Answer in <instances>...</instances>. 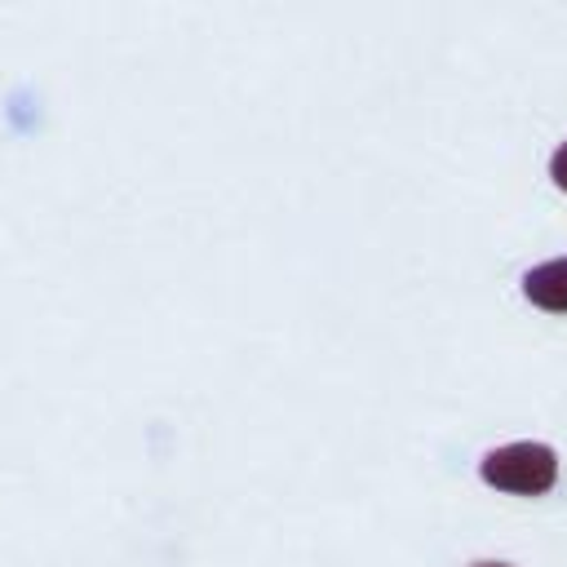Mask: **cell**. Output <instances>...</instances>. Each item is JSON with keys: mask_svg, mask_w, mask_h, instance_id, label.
Listing matches in <instances>:
<instances>
[{"mask_svg": "<svg viewBox=\"0 0 567 567\" xmlns=\"http://www.w3.org/2000/svg\"><path fill=\"white\" fill-rule=\"evenodd\" d=\"M523 292L536 310H549V315H567V257H554V261H540L523 275Z\"/></svg>", "mask_w": 567, "mask_h": 567, "instance_id": "obj_2", "label": "cell"}, {"mask_svg": "<svg viewBox=\"0 0 567 567\" xmlns=\"http://www.w3.org/2000/svg\"><path fill=\"white\" fill-rule=\"evenodd\" d=\"M549 177H554L558 190H567V142L554 151V159H549Z\"/></svg>", "mask_w": 567, "mask_h": 567, "instance_id": "obj_3", "label": "cell"}, {"mask_svg": "<svg viewBox=\"0 0 567 567\" xmlns=\"http://www.w3.org/2000/svg\"><path fill=\"white\" fill-rule=\"evenodd\" d=\"M470 567H509V563H470Z\"/></svg>", "mask_w": 567, "mask_h": 567, "instance_id": "obj_4", "label": "cell"}, {"mask_svg": "<svg viewBox=\"0 0 567 567\" xmlns=\"http://www.w3.org/2000/svg\"><path fill=\"white\" fill-rule=\"evenodd\" d=\"M483 483L496 492H514V496H540L558 483V456L545 443H505L492 447L478 465Z\"/></svg>", "mask_w": 567, "mask_h": 567, "instance_id": "obj_1", "label": "cell"}]
</instances>
